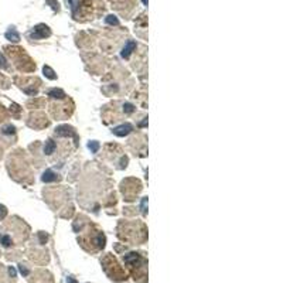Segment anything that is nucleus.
Returning <instances> with one entry per match:
<instances>
[{"label":"nucleus","mask_w":283,"mask_h":283,"mask_svg":"<svg viewBox=\"0 0 283 283\" xmlns=\"http://www.w3.org/2000/svg\"><path fill=\"white\" fill-rule=\"evenodd\" d=\"M123 261L129 266L132 275L135 276V279L146 277V259L142 255L136 254V252H130V254L123 255ZM142 280L144 282L146 279H142Z\"/></svg>","instance_id":"f257e3e1"},{"label":"nucleus","mask_w":283,"mask_h":283,"mask_svg":"<svg viewBox=\"0 0 283 283\" xmlns=\"http://www.w3.org/2000/svg\"><path fill=\"white\" fill-rule=\"evenodd\" d=\"M130 130H132V126L126 123V125H122V126H119V128L113 129V133L118 135V136H125V135H128Z\"/></svg>","instance_id":"f03ea898"},{"label":"nucleus","mask_w":283,"mask_h":283,"mask_svg":"<svg viewBox=\"0 0 283 283\" xmlns=\"http://www.w3.org/2000/svg\"><path fill=\"white\" fill-rule=\"evenodd\" d=\"M55 178H57V176H55V173L51 171V170H47V171L43 174V181H54Z\"/></svg>","instance_id":"7ed1b4c3"},{"label":"nucleus","mask_w":283,"mask_h":283,"mask_svg":"<svg viewBox=\"0 0 283 283\" xmlns=\"http://www.w3.org/2000/svg\"><path fill=\"white\" fill-rule=\"evenodd\" d=\"M135 47H136V44H135L133 41L128 43V45H126V47L123 48V51H122V55H123V57H129V54L132 52V50H133Z\"/></svg>","instance_id":"20e7f679"},{"label":"nucleus","mask_w":283,"mask_h":283,"mask_svg":"<svg viewBox=\"0 0 283 283\" xmlns=\"http://www.w3.org/2000/svg\"><path fill=\"white\" fill-rule=\"evenodd\" d=\"M54 147H55L54 142H52V140H48L47 144H45V147H44V151L47 153V155H51L52 151H54Z\"/></svg>","instance_id":"39448f33"},{"label":"nucleus","mask_w":283,"mask_h":283,"mask_svg":"<svg viewBox=\"0 0 283 283\" xmlns=\"http://www.w3.org/2000/svg\"><path fill=\"white\" fill-rule=\"evenodd\" d=\"M0 243H2L3 247H10V245H11L10 236H7V235H0Z\"/></svg>","instance_id":"423d86ee"},{"label":"nucleus","mask_w":283,"mask_h":283,"mask_svg":"<svg viewBox=\"0 0 283 283\" xmlns=\"http://www.w3.org/2000/svg\"><path fill=\"white\" fill-rule=\"evenodd\" d=\"M6 37H7L9 40H11V41H18V34L16 33L14 30H10V31H7V33H6Z\"/></svg>","instance_id":"0eeeda50"},{"label":"nucleus","mask_w":283,"mask_h":283,"mask_svg":"<svg viewBox=\"0 0 283 283\" xmlns=\"http://www.w3.org/2000/svg\"><path fill=\"white\" fill-rule=\"evenodd\" d=\"M6 214H7V210H6V207L4 205H0V220H3L6 217Z\"/></svg>","instance_id":"6e6552de"},{"label":"nucleus","mask_w":283,"mask_h":283,"mask_svg":"<svg viewBox=\"0 0 283 283\" xmlns=\"http://www.w3.org/2000/svg\"><path fill=\"white\" fill-rule=\"evenodd\" d=\"M44 72H47V77L48 78H51V79H54V78H55V75H52L54 72H52V71L50 70L48 67H44Z\"/></svg>","instance_id":"1a4fd4ad"},{"label":"nucleus","mask_w":283,"mask_h":283,"mask_svg":"<svg viewBox=\"0 0 283 283\" xmlns=\"http://www.w3.org/2000/svg\"><path fill=\"white\" fill-rule=\"evenodd\" d=\"M0 67L2 68H7V64H6V59L3 58V55L0 54Z\"/></svg>","instance_id":"9d476101"},{"label":"nucleus","mask_w":283,"mask_h":283,"mask_svg":"<svg viewBox=\"0 0 283 283\" xmlns=\"http://www.w3.org/2000/svg\"><path fill=\"white\" fill-rule=\"evenodd\" d=\"M89 149H92L94 151H96V149H98V143H89Z\"/></svg>","instance_id":"9b49d317"},{"label":"nucleus","mask_w":283,"mask_h":283,"mask_svg":"<svg viewBox=\"0 0 283 283\" xmlns=\"http://www.w3.org/2000/svg\"><path fill=\"white\" fill-rule=\"evenodd\" d=\"M146 201L147 200L143 198V202H142V211H143V212H146Z\"/></svg>","instance_id":"f8f14e48"}]
</instances>
